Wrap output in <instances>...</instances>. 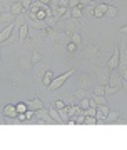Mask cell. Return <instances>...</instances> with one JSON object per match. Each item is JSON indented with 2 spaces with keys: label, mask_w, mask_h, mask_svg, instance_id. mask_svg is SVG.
Instances as JSON below:
<instances>
[{
  "label": "cell",
  "mask_w": 127,
  "mask_h": 150,
  "mask_svg": "<svg viewBox=\"0 0 127 150\" xmlns=\"http://www.w3.org/2000/svg\"><path fill=\"white\" fill-rule=\"evenodd\" d=\"M15 18H17V15H14V13H10V12H4V13H0V22H2V23H5V25L14 23Z\"/></svg>",
  "instance_id": "obj_18"
},
{
  "label": "cell",
  "mask_w": 127,
  "mask_h": 150,
  "mask_svg": "<svg viewBox=\"0 0 127 150\" xmlns=\"http://www.w3.org/2000/svg\"><path fill=\"white\" fill-rule=\"evenodd\" d=\"M37 2H40L42 5H49V4H50V0H37Z\"/></svg>",
  "instance_id": "obj_42"
},
{
  "label": "cell",
  "mask_w": 127,
  "mask_h": 150,
  "mask_svg": "<svg viewBox=\"0 0 127 150\" xmlns=\"http://www.w3.org/2000/svg\"><path fill=\"white\" fill-rule=\"evenodd\" d=\"M17 118H19V120H20L22 123H24V122H27V120H29V118H27V115H25V113H19V115H17Z\"/></svg>",
  "instance_id": "obj_39"
},
{
  "label": "cell",
  "mask_w": 127,
  "mask_h": 150,
  "mask_svg": "<svg viewBox=\"0 0 127 150\" xmlns=\"http://www.w3.org/2000/svg\"><path fill=\"white\" fill-rule=\"evenodd\" d=\"M77 5H80V0H70V2H69L70 8H72V7H77Z\"/></svg>",
  "instance_id": "obj_40"
},
{
  "label": "cell",
  "mask_w": 127,
  "mask_h": 150,
  "mask_svg": "<svg viewBox=\"0 0 127 150\" xmlns=\"http://www.w3.org/2000/svg\"><path fill=\"white\" fill-rule=\"evenodd\" d=\"M70 13H72V18H82L84 17V5H77L70 8Z\"/></svg>",
  "instance_id": "obj_21"
},
{
  "label": "cell",
  "mask_w": 127,
  "mask_h": 150,
  "mask_svg": "<svg viewBox=\"0 0 127 150\" xmlns=\"http://www.w3.org/2000/svg\"><path fill=\"white\" fill-rule=\"evenodd\" d=\"M44 62V60H42ZM42 62H39V64H35L37 65V69H35V72H34V80H35V83H42V79H44V74H45V70H47V67H44V64Z\"/></svg>",
  "instance_id": "obj_12"
},
{
  "label": "cell",
  "mask_w": 127,
  "mask_h": 150,
  "mask_svg": "<svg viewBox=\"0 0 127 150\" xmlns=\"http://www.w3.org/2000/svg\"><path fill=\"white\" fill-rule=\"evenodd\" d=\"M117 88H114V87H109V85H106V95H114V93H117Z\"/></svg>",
  "instance_id": "obj_35"
},
{
  "label": "cell",
  "mask_w": 127,
  "mask_h": 150,
  "mask_svg": "<svg viewBox=\"0 0 127 150\" xmlns=\"http://www.w3.org/2000/svg\"><path fill=\"white\" fill-rule=\"evenodd\" d=\"M84 15H87L89 18H94V7H84Z\"/></svg>",
  "instance_id": "obj_34"
},
{
  "label": "cell",
  "mask_w": 127,
  "mask_h": 150,
  "mask_svg": "<svg viewBox=\"0 0 127 150\" xmlns=\"http://www.w3.org/2000/svg\"><path fill=\"white\" fill-rule=\"evenodd\" d=\"M107 8H109L107 4H97V5L94 7V17L95 18H102V17H106Z\"/></svg>",
  "instance_id": "obj_14"
},
{
  "label": "cell",
  "mask_w": 127,
  "mask_h": 150,
  "mask_svg": "<svg viewBox=\"0 0 127 150\" xmlns=\"http://www.w3.org/2000/svg\"><path fill=\"white\" fill-rule=\"evenodd\" d=\"M54 80V74H52V70H45V74H44V79H42V85L49 87V83Z\"/></svg>",
  "instance_id": "obj_24"
},
{
  "label": "cell",
  "mask_w": 127,
  "mask_h": 150,
  "mask_svg": "<svg viewBox=\"0 0 127 150\" xmlns=\"http://www.w3.org/2000/svg\"><path fill=\"white\" fill-rule=\"evenodd\" d=\"M2 115H4V117H17L19 112H17V108H15L14 103H7V105H4V108H2Z\"/></svg>",
  "instance_id": "obj_13"
},
{
  "label": "cell",
  "mask_w": 127,
  "mask_h": 150,
  "mask_svg": "<svg viewBox=\"0 0 127 150\" xmlns=\"http://www.w3.org/2000/svg\"><path fill=\"white\" fill-rule=\"evenodd\" d=\"M122 88L127 92V79H122Z\"/></svg>",
  "instance_id": "obj_41"
},
{
  "label": "cell",
  "mask_w": 127,
  "mask_h": 150,
  "mask_svg": "<svg viewBox=\"0 0 127 150\" xmlns=\"http://www.w3.org/2000/svg\"><path fill=\"white\" fill-rule=\"evenodd\" d=\"M97 112H95V117L97 120H106V115L109 113V107H107V103H102V105H97L95 108Z\"/></svg>",
  "instance_id": "obj_16"
},
{
  "label": "cell",
  "mask_w": 127,
  "mask_h": 150,
  "mask_svg": "<svg viewBox=\"0 0 127 150\" xmlns=\"http://www.w3.org/2000/svg\"><path fill=\"white\" fill-rule=\"evenodd\" d=\"M106 65H107L111 70H116L117 67H119V47H117V43L114 45V54H112L111 59L106 62Z\"/></svg>",
  "instance_id": "obj_10"
},
{
  "label": "cell",
  "mask_w": 127,
  "mask_h": 150,
  "mask_svg": "<svg viewBox=\"0 0 127 150\" xmlns=\"http://www.w3.org/2000/svg\"><path fill=\"white\" fill-rule=\"evenodd\" d=\"M32 120H35L40 125H52V123H55L52 120V117H50V113H49V108H45V107L35 110V115H34Z\"/></svg>",
  "instance_id": "obj_4"
},
{
  "label": "cell",
  "mask_w": 127,
  "mask_h": 150,
  "mask_svg": "<svg viewBox=\"0 0 127 150\" xmlns=\"http://www.w3.org/2000/svg\"><path fill=\"white\" fill-rule=\"evenodd\" d=\"M15 108H17V112H19V113H25L27 110H29V107H27L25 102H19V103L15 105Z\"/></svg>",
  "instance_id": "obj_30"
},
{
  "label": "cell",
  "mask_w": 127,
  "mask_h": 150,
  "mask_svg": "<svg viewBox=\"0 0 127 150\" xmlns=\"http://www.w3.org/2000/svg\"><path fill=\"white\" fill-rule=\"evenodd\" d=\"M84 123L85 125H95L97 123V117H94V115H85Z\"/></svg>",
  "instance_id": "obj_31"
},
{
  "label": "cell",
  "mask_w": 127,
  "mask_h": 150,
  "mask_svg": "<svg viewBox=\"0 0 127 150\" xmlns=\"http://www.w3.org/2000/svg\"><path fill=\"white\" fill-rule=\"evenodd\" d=\"M49 113H50V117H52V120H54L55 123H59V125H63V123H65L62 118H60V113H59V110H57L55 107H50V108H49Z\"/></svg>",
  "instance_id": "obj_19"
},
{
  "label": "cell",
  "mask_w": 127,
  "mask_h": 150,
  "mask_svg": "<svg viewBox=\"0 0 127 150\" xmlns=\"http://www.w3.org/2000/svg\"><path fill=\"white\" fill-rule=\"evenodd\" d=\"M92 93H94V95H106V85L97 83V85L92 88Z\"/></svg>",
  "instance_id": "obj_26"
},
{
  "label": "cell",
  "mask_w": 127,
  "mask_h": 150,
  "mask_svg": "<svg viewBox=\"0 0 127 150\" xmlns=\"http://www.w3.org/2000/svg\"><path fill=\"white\" fill-rule=\"evenodd\" d=\"M117 32L121 33V35H127V25H122V27H119V30Z\"/></svg>",
  "instance_id": "obj_38"
},
{
  "label": "cell",
  "mask_w": 127,
  "mask_h": 150,
  "mask_svg": "<svg viewBox=\"0 0 127 150\" xmlns=\"http://www.w3.org/2000/svg\"><path fill=\"white\" fill-rule=\"evenodd\" d=\"M19 64H20L24 72H32L34 64H32V60H30V52H24V54L19 55Z\"/></svg>",
  "instance_id": "obj_6"
},
{
  "label": "cell",
  "mask_w": 127,
  "mask_h": 150,
  "mask_svg": "<svg viewBox=\"0 0 127 150\" xmlns=\"http://www.w3.org/2000/svg\"><path fill=\"white\" fill-rule=\"evenodd\" d=\"M109 77H111V69H109V67L97 69V82H99L101 85H107V83H109Z\"/></svg>",
  "instance_id": "obj_9"
},
{
  "label": "cell",
  "mask_w": 127,
  "mask_h": 150,
  "mask_svg": "<svg viewBox=\"0 0 127 150\" xmlns=\"http://www.w3.org/2000/svg\"><path fill=\"white\" fill-rule=\"evenodd\" d=\"M89 102H90V97H84V98H80L79 102H77V105L82 110H85V108H89Z\"/></svg>",
  "instance_id": "obj_29"
},
{
  "label": "cell",
  "mask_w": 127,
  "mask_h": 150,
  "mask_svg": "<svg viewBox=\"0 0 127 150\" xmlns=\"http://www.w3.org/2000/svg\"><path fill=\"white\" fill-rule=\"evenodd\" d=\"M2 60L4 59H2V50H0V65H2Z\"/></svg>",
  "instance_id": "obj_43"
},
{
  "label": "cell",
  "mask_w": 127,
  "mask_h": 150,
  "mask_svg": "<svg viewBox=\"0 0 127 150\" xmlns=\"http://www.w3.org/2000/svg\"><path fill=\"white\" fill-rule=\"evenodd\" d=\"M75 87L82 90H90V75L85 72H80L75 77Z\"/></svg>",
  "instance_id": "obj_5"
},
{
  "label": "cell",
  "mask_w": 127,
  "mask_h": 150,
  "mask_svg": "<svg viewBox=\"0 0 127 150\" xmlns=\"http://www.w3.org/2000/svg\"><path fill=\"white\" fill-rule=\"evenodd\" d=\"M52 107H55L57 110H60V108L67 107V103H65V100H54V102H52Z\"/></svg>",
  "instance_id": "obj_32"
},
{
  "label": "cell",
  "mask_w": 127,
  "mask_h": 150,
  "mask_svg": "<svg viewBox=\"0 0 127 150\" xmlns=\"http://www.w3.org/2000/svg\"><path fill=\"white\" fill-rule=\"evenodd\" d=\"M30 60H32V64L35 65V64H39V62H42L44 60V55L39 52L37 48H34V50L30 52Z\"/></svg>",
  "instance_id": "obj_22"
},
{
  "label": "cell",
  "mask_w": 127,
  "mask_h": 150,
  "mask_svg": "<svg viewBox=\"0 0 127 150\" xmlns=\"http://www.w3.org/2000/svg\"><path fill=\"white\" fill-rule=\"evenodd\" d=\"M84 27V23H82V20L80 18H72L70 17L69 20H59L57 25H55V28L57 30H62V32L65 33H75V32H80V28Z\"/></svg>",
  "instance_id": "obj_2"
},
{
  "label": "cell",
  "mask_w": 127,
  "mask_h": 150,
  "mask_svg": "<svg viewBox=\"0 0 127 150\" xmlns=\"http://www.w3.org/2000/svg\"><path fill=\"white\" fill-rule=\"evenodd\" d=\"M29 25L24 23L22 27H19V45L22 47H27L29 45Z\"/></svg>",
  "instance_id": "obj_8"
},
{
  "label": "cell",
  "mask_w": 127,
  "mask_h": 150,
  "mask_svg": "<svg viewBox=\"0 0 127 150\" xmlns=\"http://www.w3.org/2000/svg\"><path fill=\"white\" fill-rule=\"evenodd\" d=\"M25 103H27V107L30 108V110H39V108L45 107V105H44V102H42V100H40V98H39L37 95L34 97L32 100H29V102H25Z\"/></svg>",
  "instance_id": "obj_17"
},
{
  "label": "cell",
  "mask_w": 127,
  "mask_h": 150,
  "mask_svg": "<svg viewBox=\"0 0 127 150\" xmlns=\"http://www.w3.org/2000/svg\"><path fill=\"white\" fill-rule=\"evenodd\" d=\"M70 42H74L77 47H82V37H80V33L79 32L70 33Z\"/></svg>",
  "instance_id": "obj_25"
},
{
  "label": "cell",
  "mask_w": 127,
  "mask_h": 150,
  "mask_svg": "<svg viewBox=\"0 0 127 150\" xmlns=\"http://www.w3.org/2000/svg\"><path fill=\"white\" fill-rule=\"evenodd\" d=\"M19 2L22 4V7H24L25 10H27V8H29V7L32 5V0H19Z\"/></svg>",
  "instance_id": "obj_37"
},
{
  "label": "cell",
  "mask_w": 127,
  "mask_h": 150,
  "mask_svg": "<svg viewBox=\"0 0 127 150\" xmlns=\"http://www.w3.org/2000/svg\"><path fill=\"white\" fill-rule=\"evenodd\" d=\"M24 12H25V8L22 7V4L19 0H15L10 5V13H14V15H19V13H24Z\"/></svg>",
  "instance_id": "obj_20"
},
{
  "label": "cell",
  "mask_w": 127,
  "mask_h": 150,
  "mask_svg": "<svg viewBox=\"0 0 127 150\" xmlns=\"http://www.w3.org/2000/svg\"><path fill=\"white\" fill-rule=\"evenodd\" d=\"M119 120H121V112L109 108V113L106 115V123H117Z\"/></svg>",
  "instance_id": "obj_15"
},
{
  "label": "cell",
  "mask_w": 127,
  "mask_h": 150,
  "mask_svg": "<svg viewBox=\"0 0 127 150\" xmlns=\"http://www.w3.org/2000/svg\"><path fill=\"white\" fill-rule=\"evenodd\" d=\"M117 13H119L117 7L116 5H109V8H107V12H106V17L109 18V20H114V18L117 17Z\"/></svg>",
  "instance_id": "obj_23"
},
{
  "label": "cell",
  "mask_w": 127,
  "mask_h": 150,
  "mask_svg": "<svg viewBox=\"0 0 127 150\" xmlns=\"http://www.w3.org/2000/svg\"><path fill=\"white\" fill-rule=\"evenodd\" d=\"M24 23H25V12H24V13H19V15H17L15 22H14V25H15V28H19V27H22Z\"/></svg>",
  "instance_id": "obj_27"
},
{
  "label": "cell",
  "mask_w": 127,
  "mask_h": 150,
  "mask_svg": "<svg viewBox=\"0 0 127 150\" xmlns=\"http://www.w3.org/2000/svg\"><path fill=\"white\" fill-rule=\"evenodd\" d=\"M82 57H84L85 60H90V62L101 60V43L97 42L95 38L89 40V42L84 45V48H82Z\"/></svg>",
  "instance_id": "obj_1"
},
{
  "label": "cell",
  "mask_w": 127,
  "mask_h": 150,
  "mask_svg": "<svg viewBox=\"0 0 127 150\" xmlns=\"http://www.w3.org/2000/svg\"><path fill=\"white\" fill-rule=\"evenodd\" d=\"M90 98L94 100L97 105H102V103H107L106 100V95H94V93H90Z\"/></svg>",
  "instance_id": "obj_28"
},
{
  "label": "cell",
  "mask_w": 127,
  "mask_h": 150,
  "mask_svg": "<svg viewBox=\"0 0 127 150\" xmlns=\"http://www.w3.org/2000/svg\"><path fill=\"white\" fill-rule=\"evenodd\" d=\"M75 74V69H70V70H67V72H65V74H62V75H59V77H54V80L50 82V83H49V92H55V90H59V88H60V87L63 85V83H65V82L69 80L70 77H72V75Z\"/></svg>",
  "instance_id": "obj_3"
},
{
  "label": "cell",
  "mask_w": 127,
  "mask_h": 150,
  "mask_svg": "<svg viewBox=\"0 0 127 150\" xmlns=\"http://www.w3.org/2000/svg\"><path fill=\"white\" fill-rule=\"evenodd\" d=\"M4 12H10V7H7L2 0H0V13H4Z\"/></svg>",
  "instance_id": "obj_36"
},
{
  "label": "cell",
  "mask_w": 127,
  "mask_h": 150,
  "mask_svg": "<svg viewBox=\"0 0 127 150\" xmlns=\"http://www.w3.org/2000/svg\"><path fill=\"white\" fill-rule=\"evenodd\" d=\"M14 28H15V25H14V23H9V25H5V27L0 30V45H2V43H5L7 40L10 38Z\"/></svg>",
  "instance_id": "obj_11"
},
{
  "label": "cell",
  "mask_w": 127,
  "mask_h": 150,
  "mask_svg": "<svg viewBox=\"0 0 127 150\" xmlns=\"http://www.w3.org/2000/svg\"><path fill=\"white\" fill-rule=\"evenodd\" d=\"M109 87H114V88H117V90H121L122 88V77L121 74L116 70H111V77H109V83H107Z\"/></svg>",
  "instance_id": "obj_7"
},
{
  "label": "cell",
  "mask_w": 127,
  "mask_h": 150,
  "mask_svg": "<svg viewBox=\"0 0 127 150\" xmlns=\"http://www.w3.org/2000/svg\"><path fill=\"white\" fill-rule=\"evenodd\" d=\"M77 45H75L74 42H69L67 43V45H65V50H67V52H70V54H74V52H77Z\"/></svg>",
  "instance_id": "obj_33"
}]
</instances>
